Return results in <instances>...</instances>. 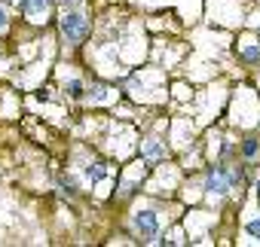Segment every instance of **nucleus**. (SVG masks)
Returning a JSON list of instances; mask_svg holds the SVG:
<instances>
[{"label":"nucleus","instance_id":"9d476101","mask_svg":"<svg viewBox=\"0 0 260 247\" xmlns=\"http://www.w3.org/2000/svg\"><path fill=\"white\" fill-rule=\"evenodd\" d=\"M58 186H61L68 195H77V192H80V189H77V177H71V174H61V177H58Z\"/></svg>","mask_w":260,"mask_h":247},{"label":"nucleus","instance_id":"9b49d317","mask_svg":"<svg viewBox=\"0 0 260 247\" xmlns=\"http://www.w3.org/2000/svg\"><path fill=\"white\" fill-rule=\"evenodd\" d=\"M64 89H68V95H71V98H83V95H86V92H83V79H77V76H74V79H68V83H64Z\"/></svg>","mask_w":260,"mask_h":247},{"label":"nucleus","instance_id":"7ed1b4c3","mask_svg":"<svg viewBox=\"0 0 260 247\" xmlns=\"http://www.w3.org/2000/svg\"><path fill=\"white\" fill-rule=\"evenodd\" d=\"M132 229H135V235L141 241H156V235H159V214L153 208L135 211L132 214Z\"/></svg>","mask_w":260,"mask_h":247},{"label":"nucleus","instance_id":"20e7f679","mask_svg":"<svg viewBox=\"0 0 260 247\" xmlns=\"http://www.w3.org/2000/svg\"><path fill=\"white\" fill-rule=\"evenodd\" d=\"M55 4H58V0H25V4H22V13H25V19H28L31 25H40V22L49 19V13H52Z\"/></svg>","mask_w":260,"mask_h":247},{"label":"nucleus","instance_id":"f257e3e1","mask_svg":"<svg viewBox=\"0 0 260 247\" xmlns=\"http://www.w3.org/2000/svg\"><path fill=\"white\" fill-rule=\"evenodd\" d=\"M58 34L68 46H83L92 34V25L83 10H61L58 16Z\"/></svg>","mask_w":260,"mask_h":247},{"label":"nucleus","instance_id":"dca6fc26","mask_svg":"<svg viewBox=\"0 0 260 247\" xmlns=\"http://www.w3.org/2000/svg\"><path fill=\"white\" fill-rule=\"evenodd\" d=\"M13 4H19V7H22V4H25V0H13Z\"/></svg>","mask_w":260,"mask_h":247},{"label":"nucleus","instance_id":"f8f14e48","mask_svg":"<svg viewBox=\"0 0 260 247\" xmlns=\"http://www.w3.org/2000/svg\"><path fill=\"white\" fill-rule=\"evenodd\" d=\"M245 232H248L251 238H257V241H260V217H254V220H248V223H245Z\"/></svg>","mask_w":260,"mask_h":247},{"label":"nucleus","instance_id":"ddd939ff","mask_svg":"<svg viewBox=\"0 0 260 247\" xmlns=\"http://www.w3.org/2000/svg\"><path fill=\"white\" fill-rule=\"evenodd\" d=\"M7 28H10V13H7L4 7H0V34H4Z\"/></svg>","mask_w":260,"mask_h":247},{"label":"nucleus","instance_id":"0eeeda50","mask_svg":"<svg viewBox=\"0 0 260 247\" xmlns=\"http://www.w3.org/2000/svg\"><path fill=\"white\" fill-rule=\"evenodd\" d=\"M116 95L110 92V86H104V83H92L89 89H86V101H92V104H101V101H113Z\"/></svg>","mask_w":260,"mask_h":247},{"label":"nucleus","instance_id":"1a4fd4ad","mask_svg":"<svg viewBox=\"0 0 260 247\" xmlns=\"http://www.w3.org/2000/svg\"><path fill=\"white\" fill-rule=\"evenodd\" d=\"M257 153H260V141H257V138H245V141H242V156H245V159H254Z\"/></svg>","mask_w":260,"mask_h":247},{"label":"nucleus","instance_id":"39448f33","mask_svg":"<svg viewBox=\"0 0 260 247\" xmlns=\"http://www.w3.org/2000/svg\"><path fill=\"white\" fill-rule=\"evenodd\" d=\"M141 162H147V165L166 162V141H159V138H144V141H141Z\"/></svg>","mask_w":260,"mask_h":247},{"label":"nucleus","instance_id":"2eb2a0df","mask_svg":"<svg viewBox=\"0 0 260 247\" xmlns=\"http://www.w3.org/2000/svg\"><path fill=\"white\" fill-rule=\"evenodd\" d=\"M254 189H257V198H260V180H257V183H254Z\"/></svg>","mask_w":260,"mask_h":247},{"label":"nucleus","instance_id":"423d86ee","mask_svg":"<svg viewBox=\"0 0 260 247\" xmlns=\"http://www.w3.org/2000/svg\"><path fill=\"white\" fill-rule=\"evenodd\" d=\"M239 61H245V64H260V40H245V43H239Z\"/></svg>","mask_w":260,"mask_h":247},{"label":"nucleus","instance_id":"4468645a","mask_svg":"<svg viewBox=\"0 0 260 247\" xmlns=\"http://www.w3.org/2000/svg\"><path fill=\"white\" fill-rule=\"evenodd\" d=\"M58 4H61V10H80L83 0H58Z\"/></svg>","mask_w":260,"mask_h":247},{"label":"nucleus","instance_id":"f03ea898","mask_svg":"<svg viewBox=\"0 0 260 247\" xmlns=\"http://www.w3.org/2000/svg\"><path fill=\"white\" fill-rule=\"evenodd\" d=\"M202 189L208 192V195H226L230 189H236V183H233V168L230 165H223V162H214V165H208V171H205V180H202Z\"/></svg>","mask_w":260,"mask_h":247},{"label":"nucleus","instance_id":"6e6552de","mask_svg":"<svg viewBox=\"0 0 260 247\" xmlns=\"http://www.w3.org/2000/svg\"><path fill=\"white\" fill-rule=\"evenodd\" d=\"M83 174H86V180H92V183H101L110 171H107V165L104 162H89L86 168H83Z\"/></svg>","mask_w":260,"mask_h":247}]
</instances>
